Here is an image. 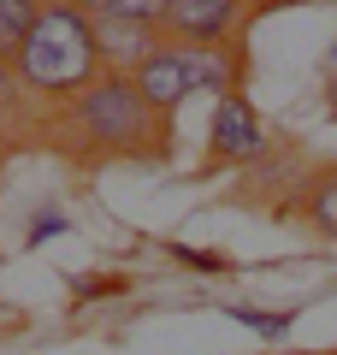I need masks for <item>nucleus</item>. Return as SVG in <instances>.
<instances>
[{
  "mask_svg": "<svg viewBox=\"0 0 337 355\" xmlns=\"http://www.w3.org/2000/svg\"><path fill=\"white\" fill-rule=\"evenodd\" d=\"M12 77L24 89H36V95H65V101H77L89 83L107 77L95 18H89L83 6H71V0H42V18L24 36V48H18Z\"/></svg>",
  "mask_w": 337,
  "mask_h": 355,
  "instance_id": "f257e3e1",
  "label": "nucleus"
},
{
  "mask_svg": "<svg viewBox=\"0 0 337 355\" xmlns=\"http://www.w3.org/2000/svg\"><path fill=\"white\" fill-rule=\"evenodd\" d=\"M71 119H77L89 148L142 154V148H160V119L166 113H154V101L137 89L130 71H107L101 83H89L71 101Z\"/></svg>",
  "mask_w": 337,
  "mask_h": 355,
  "instance_id": "f03ea898",
  "label": "nucleus"
},
{
  "mask_svg": "<svg viewBox=\"0 0 337 355\" xmlns=\"http://www.w3.org/2000/svg\"><path fill=\"white\" fill-rule=\"evenodd\" d=\"M130 77L154 101V113H178L189 95H207V89L231 83V53L225 48H196V42H160Z\"/></svg>",
  "mask_w": 337,
  "mask_h": 355,
  "instance_id": "7ed1b4c3",
  "label": "nucleus"
},
{
  "mask_svg": "<svg viewBox=\"0 0 337 355\" xmlns=\"http://www.w3.org/2000/svg\"><path fill=\"white\" fill-rule=\"evenodd\" d=\"M243 24V0H166L160 36L196 42V48H225V36Z\"/></svg>",
  "mask_w": 337,
  "mask_h": 355,
  "instance_id": "20e7f679",
  "label": "nucleus"
},
{
  "mask_svg": "<svg viewBox=\"0 0 337 355\" xmlns=\"http://www.w3.org/2000/svg\"><path fill=\"white\" fill-rule=\"evenodd\" d=\"M213 154L219 160H261V148H266V130H261V119H254V107L243 101V95H225L219 107H213Z\"/></svg>",
  "mask_w": 337,
  "mask_h": 355,
  "instance_id": "39448f33",
  "label": "nucleus"
},
{
  "mask_svg": "<svg viewBox=\"0 0 337 355\" xmlns=\"http://www.w3.org/2000/svg\"><path fill=\"white\" fill-rule=\"evenodd\" d=\"M95 36H101V60H107V71H137V65L166 42L154 24H130V18H95Z\"/></svg>",
  "mask_w": 337,
  "mask_h": 355,
  "instance_id": "423d86ee",
  "label": "nucleus"
},
{
  "mask_svg": "<svg viewBox=\"0 0 337 355\" xmlns=\"http://www.w3.org/2000/svg\"><path fill=\"white\" fill-rule=\"evenodd\" d=\"M36 18H42V0H0V65L18 60V48L36 30Z\"/></svg>",
  "mask_w": 337,
  "mask_h": 355,
  "instance_id": "0eeeda50",
  "label": "nucleus"
},
{
  "mask_svg": "<svg viewBox=\"0 0 337 355\" xmlns=\"http://www.w3.org/2000/svg\"><path fill=\"white\" fill-rule=\"evenodd\" d=\"M71 6H83L89 18H130V24H154V30L166 18V0H71Z\"/></svg>",
  "mask_w": 337,
  "mask_h": 355,
  "instance_id": "6e6552de",
  "label": "nucleus"
},
{
  "mask_svg": "<svg viewBox=\"0 0 337 355\" xmlns=\"http://www.w3.org/2000/svg\"><path fill=\"white\" fill-rule=\"evenodd\" d=\"M308 214H313V225H320L325 237H337V172L313 184V196H308Z\"/></svg>",
  "mask_w": 337,
  "mask_h": 355,
  "instance_id": "1a4fd4ad",
  "label": "nucleus"
},
{
  "mask_svg": "<svg viewBox=\"0 0 337 355\" xmlns=\"http://www.w3.org/2000/svg\"><path fill=\"white\" fill-rule=\"evenodd\" d=\"M231 314H237L243 326L266 331V338H284V326H290V314H249V308H231Z\"/></svg>",
  "mask_w": 337,
  "mask_h": 355,
  "instance_id": "9d476101",
  "label": "nucleus"
},
{
  "mask_svg": "<svg viewBox=\"0 0 337 355\" xmlns=\"http://www.w3.org/2000/svg\"><path fill=\"white\" fill-rule=\"evenodd\" d=\"M60 231H65V219H60V214H42L36 225H30V243H48V237H60Z\"/></svg>",
  "mask_w": 337,
  "mask_h": 355,
  "instance_id": "9b49d317",
  "label": "nucleus"
},
{
  "mask_svg": "<svg viewBox=\"0 0 337 355\" xmlns=\"http://www.w3.org/2000/svg\"><path fill=\"white\" fill-rule=\"evenodd\" d=\"M178 261H189V266H201V272H219V261H213V254H201V249H178Z\"/></svg>",
  "mask_w": 337,
  "mask_h": 355,
  "instance_id": "f8f14e48",
  "label": "nucleus"
},
{
  "mask_svg": "<svg viewBox=\"0 0 337 355\" xmlns=\"http://www.w3.org/2000/svg\"><path fill=\"white\" fill-rule=\"evenodd\" d=\"M284 355H302V349H284Z\"/></svg>",
  "mask_w": 337,
  "mask_h": 355,
  "instance_id": "ddd939ff",
  "label": "nucleus"
}]
</instances>
